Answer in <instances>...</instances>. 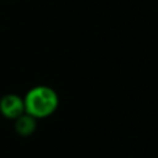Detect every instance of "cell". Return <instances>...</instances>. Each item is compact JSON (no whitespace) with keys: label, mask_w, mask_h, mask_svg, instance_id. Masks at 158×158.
Instances as JSON below:
<instances>
[{"label":"cell","mask_w":158,"mask_h":158,"mask_svg":"<svg viewBox=\"0 0 158 158\" xmlns=\"http://www.w3.org/2000/svg\"><path fill=\"white\" fill-rule=\"evenodd\" d=\"M23 102L26 114L35 118H41L56 111L58 106V95L49 86L37 85L27 91Z\"/></svg>","instance_id":"1"},{"label":"cell","mask_w":158,"mask_h":158,"mask_svg":"<svg viewBox=\"0 0 158 158\" xmlns=\"http://www.w3.org/2000/svg\"><path fill=\"white\" fill-rule=\"evenodd\" d=\"M0 112L7 118H17L25 114V102L19 95L7 94L0 100Z\"/></svg>","instance_id":"2"},{"label":"cell","mask_w":158,"mask_h":158,"mask_svg":"<svg viewBox=\"0 0 158 158\" xmlns=\"http://www.w3.org/2000/svg\"><path fill=\"white\" fill-rule=\"evenodd\" d=\"M15 128L16 131L22 135V136H28L31 135L35 128H36V120L35 117H32L28 114H22L20 117L16 118V123H15Z\"/></svg>","instance_id":"3"}]
</instances>
